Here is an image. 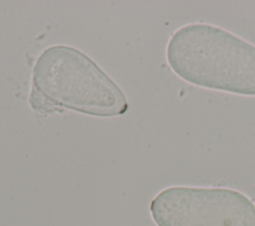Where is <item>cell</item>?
Instances as JSON below:
<instances>
[{"instance_id":"3957f363","label":"cell","mask_w":255,"mask_h":226,"mask_svg":"<svg viewBox=\"0 0 255 226\" xmlns=\"http://www.w3.org/2000/svg\"><path fill=\"white\" fill-rule=\"evenodd\" d=\"M157 226H255V207L247 195L222 187L171 186L150 202Z\"/></svg>"},{"instance_id":"6da1fadb","label":"cell","mask_w":255,"mask_h":226,"mask_svg":"<svg viewBox=\"0 0 255 226\" xmlns=\"http://www.w3.org/2000/svg\"><path fill=\"white\" fill-rule=\"evenodd\" d=\"M29 104L40 113L68 109L96 116L128 110L117 84L87 55L64 45L47 48L36 61Z\"/></svg>"},{"instance_id":"7a4b0ae2","label":"cell","mask_w":255,"mask_h":226,"mask_svg":"<svg viewBox=\"0 0 255 226\" xmlns=\"http://www.w3.org/2000/svg\"><path fill=\"white\" fill-rule=\"evenodd\" d=\"M166 59L191 85L255 96V45L225 29L206 23L180 27L167 43Z\"/></svg>"},{"instance_id":"277c9868","label":"cell","mask_w":255,"mask_h":226,"mask_svg":"<svg viewBox=\"0 0 255 226\" xmlns=\"http://www.w3.org/2000/svg\"><path fill=\"white\" fill-rule=\"evenodd\" d=\"M246 193H247V197L251 200V202L253 203V205L255 207V185L250 187V188H248Z\"/></svg>"}]
</instances>
